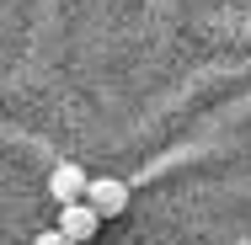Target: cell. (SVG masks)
I'll return each instance as SVG.
<instances>
[{
    "instance_id": "cell-1",
    "label": "cell",
    "mask_w": 251,
    "mask_h": 245,
    "mask_svg": "<svg viewBox=\"0 0 251 245\" xmlns=\"http://www.w3.org/2000/svg\"><path fill=\"white\" fill-rule=\"evenodd\" d=\"M86 187H91V181H86V171H80V165H70V160H64V165H53L49 192L59 197V208H70V202H86Z\"/></svg>"
},
{
    "instance_id": "cell-4",
    "label": "cell",
    "mask_w": 251,
    "mask_h": 245,
    "mask_svg": "<svg viewBox=\"0 0 251 245\" xmlns=\"http://www.w3.org/2000/svg\"><path fill=\"white\" fill-rule=\"evenodd\" d=\"M32 245H75V240H70L64 229H43V235H38V240H32Z\"/></svg>"
},
{
    "instance_id": "cell-3",
    "label": "cell",
    "mask_w": 251,
    "mask_h": 245,
    "mask_svg": "<svg viewBox=\"0 0 251 245\" xmlns=\"http://www.w3.org/2000/svg\"><path fill=\"white\" fill-rule=\"evenodd\" d=\"M59 229L80 245V240H91V235L101 229V213L91 208V202H70V208H59Z\"/></svg>"
},
{
    "instance_id": "cell-2",
    "label": "cell",
    "mask_w": 251,
    "mask_h": 245,
    "mask_svg": "<svg viewBox=\"0 0 251 245\" xmlns=\"http://www.w3.org/2000/svg\"><path fill=\"white\" fill-rule=\"evenodd\" d=\"M86 202L97 208L101 219H118V213L128 208V187H123V181H112V176H101V181L86 187Z\"/></svg>"
}]
</instances>
